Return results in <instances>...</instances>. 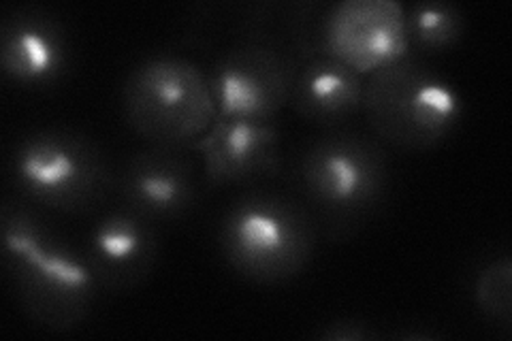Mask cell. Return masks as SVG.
<instances>
[{
	"label": "cell",
	"instance_id": "6da1fadb",
	"mask_svg": "<svg viewBox=\"0 0 512 341\" xmlns=\"http://www.w3.org/2000/svg\"><path fill=\"white\" fill-rule=\"evenodd\" d=\"M0 243L7 280L32 322L50 331H71L88 318L101 286L84 250L11 201L0 214Z\"/></svg>",
	"mask_w": 512,
	"mask_h": 341
},
{
	"label": "cell",
	"instance_id": "7a4b0ae2",
	"mask_svg": "<svg viewBox=\"0 0 512 341\" xmlns=\"http://www.w3.org/2000/svg\"><path fill=\"white\" fill-rule=\"evenodd\" d=\"M293 182L318 229L333 239L350 237L387 197V156L370 137L331 131L303 148Z\"/></svg>",
	"mask_w": 512,
	"mask_h": 341
},
{
	"label": "cell",
	"instance_id": "3957f363",
	"mask_svg": "<svg viewBox=\"0 0 512 341\" xmlns=\"http://www.w3.org/2000/svg\"><path fill=\"white\" fill-rule=\"evenodd\" d=\"M218 250L239 278L252 284H284L312 261L318 224L299 199L250 190L224 209Z\"/></svg>",
	"mask_w": 512,
	"mask_h": 341
},
{
	"label": "cell",
	"instance_id": "277c9868",
	"mask_svg": "<svg viewBox=\"0 0 512 341\" xmlns=\"http://www.w3.org/2000/svg\"><path fill=\"white\" fill-rule=\"evenodd\" d=\"M363 113L378 139L421 152L455 135L463 99L427 58L406 52L365 79Z\"/></svg>",
	"mask_w": 512,
	"mask_h": 341
},
{
	"label": "cell",
	"instance_id": "5b68a950",
	"mask_svg": "<svg viewBox=\"0 0 512 341\" xmlns=\"http://www.w3.org/2000/svg\"><path fill=\"white\" fill-rule=\"evenodd\" d=\"M122 111L154 148L192 150L218 118L207 73L182 54H154L126 75Z\"/></svg>",
	"mask_w": 512,
	"mask_h": 341
},
{
	"label": "cell",
	"instance_id": "8992f818",
	"mask_svg": "<svg viewBox=\"0 0 512 341\" xmlns=\"http://www.w3.org/2000/svg\"><path fill=\"white\" fill-rule=\"evenodd\" d=\"M7 173L24 201L60 214H86L116 188L105 154L84 135L64 128L22 137L9 154Z\"/></svg>",
	"mask_w": 512,
	"mask_h": 341
},
{
	"label": "cell",
	"instance_id": "52a82bcc",
	"mask_svg": "<svg viewBox=\"0 0 512 341\" xmlns=\"http://www.w3.org/2000/svg\"><path fill=\"white\" fill-rule=\"evenodd\" d=\"M297 64L276 41L252 32L224 52L212 71V96L218 118L274 122L291 103Z\"/></svg>",
	"mask_w": 512,
	"mask_h": 341
},
{
	"label": "cell",
	"instance_id": "ba28073f",
	"mask_svg": "<svg viewBox=\"0 0 512 341\" xmlns=\"http://www.w3.org/2000/svg\"><path fill=\"white\" fill-rule=\"evenodd\" d=\"M71 39L58 15L39 5L11 9L0 24V67L11 84L50 90L71 69Z\"/></svg>",
	"mask_w": 512,
	"mask_h": 341
},
{
	"label": "cell",
	"instance_id": "9c48e42d",
	"mask_svg": "<svg viewBox=\"0 0 512 341\" xmlns=\"http://www.w3.org/2000/svg\"><path fill=\"white\" fill-rule=\"evenodd\" d=\"M323 54L374 73L406 54L404 9L391 3L335 5L320 20Z\"/></svg>",
	"mask_w": 512,
	"mask_h": 341
},
{
	"label": "cell",
	"instance_id": "30bf717a",
	"mask_svg": "<svg viewBox=\"0 0 512 341\" xmlns=\"http://www.w3.org/2000/svg\"><path fill=\"white\" fill-rule=\"evenodd\" d=\"M158 224L120 207L90 229L84 254L96 282L109 292H128L146 282L158 261Z\"/></svg>",
	"mask_w": 512,
	"mask_h": 341
},
{
	"label": "cell",
	"instance_id": "8fae6325",
	"mask_svg": "<svg viewBox=\"0 0 512 341\" xmlns=\"http://www.w3.org/2000/svg\"><path fill=\"white\" fill-rule=\"evenodd\" d=\"M116 190L122 205L154 224L175 222L197 203V175L184 150L154 148L128 158Z\"/></svg>",
	"mask_w": 512,
	"mask_h": 341
},
{
	"label": "cell",
	"instance_id": "7c38bea8",
	"mask_svg": "<svg viewBox=\"0 0 512 341\" xmlns=\"http://www.w3.org/2000/svg\"><path fill=\"white\" fill-rule=\"evenodd\" d=\"M203 156L205 180L210 186L252 184L280 171V131L274 122L222 120L195 148Z\"/></svg>",
	"mask_w": 512,
	"mask_h": 341
},
{
	"label": "cell",
	"instance_id": "4fadbf2b",
	"mask_svg": "<svg viewBox=\"0 0 512 341\" xmlns=\"http://www.w3.org/2000/svg\"><path fill=\"white\" fill-rule=\"evenodd\" d=\"M365 79L346 62L318 54L303 60L291 92V105L299 116L327 131L340 128L363 111Z\"/></svg>",
	"mask_w": 512,
	"mask_h": 341
},
{
	"label": "cell",
	"instance_id": "5bb4252c",
	"mask_svg": "<svg viewBox=\"0 0 512 341\" xmlns=\"http://www.w3.org/2000/svg\"><path fill=\"white\" fill-rule=\"evenodd\" d=\"M406 52L429 58L453 50L466 35V15L446 0H421L404 11Z\"/></svg>",
	"mask_w": 512,
	"mask_h": 341
},
{
	"label": "cell",
	"instance_id": "9a60e30c",
	"mask_svg": "<svg viewBox=\"0 0 512 341\" xmlns=\"http://www.w3.org/2000/svg\"><path fill=\"white\" fill-rule=\"evenodd\" d=\"M472 301L476 310L495 327L510 331L512 322V261L508 254L491 258L480 267L472 282Z\"/></svg>",
	"mask_w": 512,
	"mask_h": 341
},
{
	"label": "cell",
	"instance_id": "2e32d148",
	"mask_svg": "<svg viewBox=\"0 0 512 341\" xmlns=\"http://www.w3.org/2000/svg\"><path fill=\"white\" fill-rule=\"evenodd\" d=\"M318 339H331V341H367L378 337L374 329H370V324H365L355 318H342L329 322L327 327L320 329L316 333Z\"/></svg>",
	"mask_w": 512,
	"mask_h": 341
}]
</instances>
